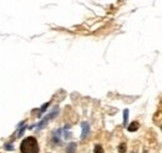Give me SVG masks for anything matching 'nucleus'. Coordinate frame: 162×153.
<instances>
[{"mask_svg":"<svg viewBox=\"0 0 162 153\" xmlns=\"http://www.w3.org/2000/svg\"><path fill=\"white\" fill-rule=\"evenodd\" d=\"M127 122H129V110H125L124 111V126H126Z\"/></svg>","mask_w":162,"mask_h":153,"instance_id":"39448f33","label":"nucleus"},{"mask_svg":"<svg viewBox=\"0 0 162 153\" xmlns=\"http://www.w3.org/2000/svg\"><path fill=\"white\" fill-rule=\"evenodd\" d=\"M139 127H140V124H139V122H132L130 126H129V131L130 132H135V131H137L139 130Z\"/></svg>","mask_w":162,"mask_h":153,"instance_id":"20e7f679","label":"nucleus"},{"mask_svg":"<svg viewBox=\"0 0 162 153\" xmlns=\"http://www.w3.org/2000/svg\"><path fill=\"white\" fill-rule=\"evenodd\" d=\"M118 152L120 153H125L126 152V143H121L120 147H118Z\"/></svg>","mask_w":162,"mask_h":153,"instance_id":"423d86ee","label":"nucleus"},{"mask_svg":"<svg viewBox=\"0 0 162 153\" xmlns=\"http://www.w3.org/2000/svg\"><path fill=\"white\" fill-rule=\"evenodd\" d=\"M95 153H104L102 146H100V144H96V146H95Z\"/></svg>","mask_w":162,"mask_h":153,"instance_id":"0eeeda50","label":"nucleus"},{"mask_svg":"<svg viewBox=\"0 0 162 153\" xmlns=\"http://www.w3.org/2000/svg\"><path fill=\"white\" fill-rule=\"evenodd\" d=\"M5 148H9V149H11V148H13V146H11V144H6Z\"/></svg>","mask_w":162,"mask_h":153,"instance_id":"9d476101","label":"nucleus"},{"mask_svg":"<svg viewBox=\"0 0 162 153\" xmlns=\"http://www.w3.org/2000/svg\"><path fill=\"white\" fill-rule=\"evenodd\" d=\"M49 107V102H47V104H44V105H42V107L40 108V112H44V111H46V108Z\"/></svg>","mask_w":162,"mask_h":153,"instance_id":"1a4fd4ad","label":"nucleus"},{"mask_svg":"<svg viewBox=\"0 0 162 153\" xmlns=\"http://www.w3.org/2000/svg\"><path fill=\"white\" fill-rule=\"evenodd\" d=\"M74 148H76V144L75 143H71V144H69V147H67V152H72L74 151Z\"/></svg>","mask_w":162,"mask_h":153,"instance_id":"6e6552de","label":"nucleus"},{"mask_svg":"<svg viewBox=\"0 0 162 153\" xmlns=\"http://www.w3.org/2000/svg\"><path fill=\"white\" fill-rule=\"evenodd\" d=\"M57 113H59V108L56 107V108H54V111H53V112H51L50 115H47V116H46L45 118H42V121H41V122H40V123H39V124L36 126V128H38V130L42 128V127H44V126H45V124H46V123H47V122L50 121V118H53V117H55V116H56Z\"/></svg>","mask_w":162,"mask_h":153,"instance_id":"f03ea898","label":"nucleus"},{"mask_svg":"<svg viewBox=\"0 0 162 153\" xmlns=\"http://www.w3.org/2000/svg\"><path fill=\"white\" fill-rule=\"evenodd\" d=\"M21 153H39V144L34 137L25 138L20 144Z\"/></svg>","mask_w":162,"mask_h":153,"instance_id":"f257e3e1","label":"nucleus"},{"mask_svg":"<svg viewBox=\"0 0 162 153\" xmlns=\"http://www.w3.org/2000/svg\"><path fill=\"white\" fill-rule=\"evenodd\" d=\"M81 127H82V133H81V138L84 140V138H85V137H86V136H87V133H89L90 126H89V123H87V122H82Z\"/></svg>","mask_w":162,"mask_h":153,"instance_id":"7ed1b4c3","label":"nucleus"}]
</instances>
